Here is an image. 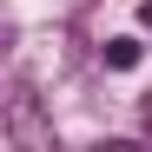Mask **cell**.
Wrapping results in <instances>:
<instances>
[{"label":"cell","mask_w":152,"mask_h":152,"mask_svg":"<svg viewBox=\"0 0 152 152\" xmlns=\"http://www.w3.org/2000/svg\"><path fill=\"white\" fill-rule=\"evenodd\" d=\"M99 60H106L113 73H132V66H139V40H132V33H119V40L99 46Z\"/></svg>","instance_id":"obj_2"},{"label":"cell","mask_w":152,"mask_h":152,"mask_svg":"<svg viewBox=\"0 0 152 152\" xmlns=\"http://www.w3.org/2000/svg\"><path fill=\"white\" fill-rule=\"evenodd\" d=\"M139 27H152V0H139Z\"/></svg>","instance_id":"obj_3"},{"label":"cell","mask_w":152,"mask_h":152,"mask_svg":"<svg viewBox=\"0 0 152 152\" xmlns=\"http://www.w3.org/2000/svg\"><path fill=\"white\" fill-rule=\"evenodd\" d=\"M7 139H13L20 152H53V119L40 113V99H33L27 86L7 93Z\"/></svg>","instance_id":"obj_1"}]
</instances>
